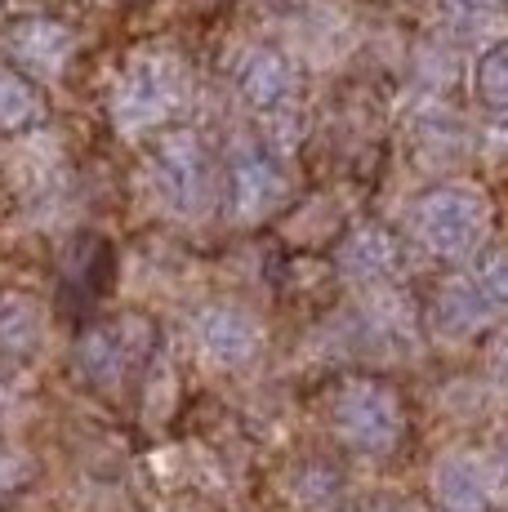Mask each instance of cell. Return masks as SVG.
<instances>
[{"label":"cell","instance_id":"obj_1","mask_svg":"<svg viewBox=\"0 0 508 512\" xmlns=\"http://www.w3.org/2000/svg\"><path fill=\"white\" fill-rule=\"evenodd\" d=\"M339 432H344V437L353 441V446H361V450L393 446V437H397L393 401H388L384 392H375V388H357L353 397L344 401V410H339Z\"/></svg>","mask_w":508,"mask_h":512},{"label":"cell","instance_id":"obj_2","mask_svg":"<svg viewBox=\"0 0 508 512\" xmlns=\"http://www.w3.org/2000/svg\"><path fill=\"white\" fill-rule=\"evenodd\" d=\"M437 508L442 512H486V477L468 459H446L437 468Z\"/></svg>","mask_w":508,"mask_h":512}]
</instances>
